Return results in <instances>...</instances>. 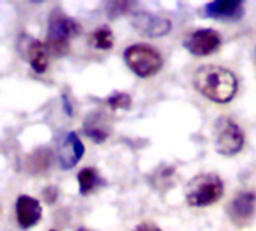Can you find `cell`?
<instances>
[{
  "label": "cell",
  "instance_id": "cell-1",
  "mask_svg": "<svg viewBox=\"0 0 256 231\" xmlns=\"http://www.w3.org/2000/svg\"><path fill=\"white\" fill-rule=\"evenodd\" d=\"M194 83L202 96L218 104L230 102L238 89L237 77L230 69L218 65H204L198 68Z\"/></svg>",
  "mask_w": 256,
  "mask_h": 231
},
{
  "label": "cell",
  "instance_id": "cell-15",
  "mask_svg": "<svg viewBox=\"0 0 256 231\" xmlns=\"http://www.w3.org/2000/svg\"><path fill=\"white\" fill-rule=\"evenodd\" d=\"M51 164V150L48 149H38L34 150L27 159V170L32 174L45 173Z\"/></svg>",
  "mask_w": 256,
  "mask_h": 231
},
{
  "label": "cell",
  "instance_id": "cell-8",
  "mask_svg": "<svg viewBox=\"0 0 256 231\" xmlns=\"http://www.w3.org/2000/svg\"><path fill=\"white\" fill-rule=\"evenodd\" d=\"M18 50L22 57L27 59L30 66L33 68L34 72L44 74L48 68V54L50 50L46 44H42L27 35H21L20 42H18Z\"/></svg>",
  "mask_w": 256,
  "mask_h": 231
},
{
  "label": "cell",
  "instance_id": "cell-2",
  "mask_svg": "<svg viewBox=\"0 0 256 231\" xmlns=\"http://www.w3.org/2000/svg\"><path fill=\"white\" fill-rule=\"evenodd\" d=\"M80 24L68 17L63 11L54 9L48 18L46 47L50 53L56 56H64L69 53V42L72 38L80 35Z\"/></svg>",
  "mask_w": 256,
  "mask_h": 231
},
{
  "label": "cell",
  "instance_id": "cell-13",
  "mask_svg": "<svg viewBox=\"0 0 256 231\" xmlns=\"http://www.w3.org/2000/svg\"><path fill=\"white\" fill-rule=\"evenodd\" d=\"M84 134L94 143H104L110 135L108 119L102 113H92L82 125Z\"/></svg>",
  "mask_w": 256,
  "mask_h": 231
},
{
  "label": "cell",
  "instance_id": "cell-5",
  "mask_svg": "<svg viewBox=\"0 0 256 231\" xmlns=\"http://www.w3.org/2000/svg\"><path fill=\"white\" fill-rule=\"evenodd\" d=\"M244 146V134L242 128L231 119L220 117L216 123L214 147L216 152L225 156L237 155Z\"/></svg>",
  "mask_w": 256,
  "mask_h": 231
},
{
  "label": "cell",
  "instance_id": "cell-17",
  "mask_svg": "<svg viewBox=\"0 0 256 231\" xmlns=\"http://www.w3.org/2000/svg\"><path fill=\"white\" fill-rule=\"evenodd\" d=\"M106 102L112 110H129V107L132 104V98L128 93L116 92L106 99Z\"/></svg>",
  "mask_w": 256,
  "mask_h": 231
},
{
  "label": "cell",
  "instance_id": "cell-16",
  "mask_svg": "<svg viewBox=\"0 0 256 231\" xmlns=\"http://www.w3.org/2000/svg\"><path fill=\"white\" fill-rule=\"evenodd\" d=\"M90 42L98 50H111L114 45V33L108 26H102L90 35Z\"/></svg>",
  "mask_w": 256,
  "mask_h": 231
},
{
  "label": "cell",
  "instance_id": "cell-11",
  "mask_svg": "<svg viewBox=\"0 0 256 231\" xmlns=\"http://www.w3.org/2000/svg\"><path fill=\"white\" fill-rule=\"evenodd\" d=\"M86 147L80 140L76 132H69L60 144L58 149V162L62 170L74 168L82 158Z\"/></svg>",
  "mask_w": 256,
  "mask_h": 231
},
{
  "label": "cell",
  "instance_id": "cell-10",
  "mask_svg": "<svg viewBox=\"0 0 256 231\" xmlns=\"http://www.w3.org/2000/svg\"><path fill=\"white\" fill-rule=\"evenodd\" d=\"M204 17L214 20H228L236 21L244 15V2L238 0H216L210 2L202 8Z\"/></svg>",
  "mask_w": 256,
  "mask_h": 231
},
{
  "label": "cell",
  "instance_id": "cell-6",
  "mask_svg": "<svg viewBox=\"0 0 256 231\" xmlns=\"http://www.w3.org/2000/svg\"><path fill=\"white\" fill-rule=\"evenodd\" d=\"M130 23L135 30L148 38H162L171 30V21L160 15H154L147 11L134 12L130 17Z\"/></svg>",
  "mask_w": 256,
  "mask_h": 231
},
{
  "label": "cell",
  "instance_id": "cell-20",
  "mask_svg": "<svg viewBox=\"0 0 256 231\" xmlns=\"http://www.w3.org/2000/svg\"><path fill=\"white\" fill-rule=\"evenodd\" d=\"M135 231H162L158 225H154V224H150V222H144V224H140Z\"/></svg>",
  "mask_w": 256,
  "mask_h": 231
},
{
  "label": "cell",
  "instance_id": "cell-14",
  "mask_svg": "<svg viewBox=\"0 0 256 231\" xmlns=\"http://www.w3.org/2000/svg\"><path fill=\"white\" fill-rule=\"evenodd\" d=\"M78 185H80L81 195H88L94 189L104 186L105 180L99 176V173L94 168L87 167V168H84V170H81L78 173Z\"/></svg>",
  "mask_w": 256,
  "mask_h": 231
},
{
  "label": "cell",
  "instance_id": "cell-12",
  "mask_svg": "<svg viewBox=\"0 0 256 231\" xmlns=\"http://www.w3.org/2000/svg\"><path fill=\"white\" fill-rule=\"evenodd\" d=\"M16 221L22 228H30L36 225L42 218V207L39 201L28 195H21L15 204Z\"/></svg>",
  "mask_w": 256,
  "mask_h": 231
},
{
  "label": "cell",
  "instance_id": "cell-18",
  "mask_svg": "<svg viewBox=\"0 0 256 231\" xmlns=\"http://www.w3.org/2000/svg\"><path fill=\"white\" fill-rule=\"evenodd\" d=\"M42 197H44L45 203L52 204V203H56V200H57V197H58V189H57L56 186H46V188L42 191Z\"/></svg>",
  "mask_w": 256,
  "mask_h": 231
},
{
  "label": "cell",
  "instance_id": "cell-22",
  "mask_svg": "<svg viewBox=\"0 0 256 231\" xmlns=\"http://www.w3.org/2000/svg\"><path fill=\"white\" fill-rule=\"evenodd\" d=\"M51 231H56V230H51Z\"/></svg>",
  "mask_w": 256,
  "mask_h": 231
},
{
  "label": "cell",
  "instance_id": "cell-3",
  "mask_svg": "<svg viewBox=\"0 0 256 231\" xmlns=\"http://www.w3.org/2000/svg\"><path fill=\"white\" fill-rule=\"evenodd\" d=\"M186 200L194 207H207L224 195V182L218 174L204 173L195 176L184 189Z\"/></svg>",
  "mask_w": 256,
  "mask_h": 231
},
{
  "label": "cell",
  "instance_id": "cell-19",
  "mask_svg": "<svg viewBox=\"0 0 256 231\" xmlns=\"http://www.w3.org/2000/svg\"><path fill=\"white\" fill-rule=\"evenodd\" d=\"M129 6V3H111L110 5V15H117V14H123V8L126 9Z\"/></svg>",
  "mask_w": 256,
  "mask_h": 231
},
{
  "label": "cell",
  "instance_id": "cell-21",
  "mask_svg": "<svg viewBox=\"0 0 256 231\" xmlns=\"http://www.w3.org/2000/svg\"><path fill=\"white\" fill-rule=\"evenodd\" d=\"M78 231H90V230H87V228H84V227H81V228H78Z\"/></svg>",
  "mask_w": 256,
  "mask_h": 231
},
{
  "label": "cell",
  "instance_id": "cell-4",
  "mask_svg": "<svg viewBox=\"0 0 256 231\" xmlns=\"http://www.w3.org/2000/svg\"><path fill=\"white\" fill-rule=\"evenodd\" d=\"M124 60L130 71L142 78L158 74L164 65L159 51L146 44H135L128 47L124 51Z\"/></svg>",
  "mask_w": 256,
  "mask_h": 231
},
{
  "label": "cell",
  "instance_id": "cell-9",
  "mask_svg": "<svg viewBox=\"0 0 256 231\" xmlns=\"http://www.w3.org/2000/svg\"><path fill=\"white\" fill-rule=\"evenodd\" d=\"M256 212V194L250 191H243L234 197L228 206V215L234 225L238 228L248 225Z\"/></svg>",
  "mask_w": 256,
  "mask_h": 231
},
{
  "label": "cell",
  "instance_id": "cell-7",
  "mask_svg": "<svg viewBox=\"0 0 256 231\" xmlns=\"http://www.w3.org/2000/svg\"><path fill=\"white\" fill-rule=\"evenodd\" d=\"M220 44H222V38L219 32L213 29H200L190 33L184 41V47L188 48V51L201 57L216 53Z\"/></svg>",
  "mask_w": 256,
  "mask_h": 231
}]
</instances>
